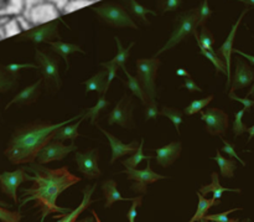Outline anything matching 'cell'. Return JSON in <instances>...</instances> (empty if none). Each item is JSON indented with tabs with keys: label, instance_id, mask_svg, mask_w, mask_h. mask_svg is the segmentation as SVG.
<instances>
[{
	"label": "cell",
	"instance_id": "1",
	"mask_svg": "<svg viewBox=\"0 0 254 222\" xmlns=\"http://www.w3.org/2000/svg\"><path fill=\"white\" fill-rule=\"evenodd\" d=\"M26 169L34 173L31 181H35V185L22 191V196L25 199L19 205V209L29 201H35V208L41 211V222L52 214L66 215L71 213L72 210L69 208H59L56 205V200L60 194L64 193L66 189L79 183L81 178L69 173L66 166L54 170L45 168L40 163H30L29 168Z\"/></svg>",
	"mask_w": 254,
	"mask_h": 222
},
{
	"label": "cell",
	"instance_id": "2",
	"mask_svg": "<svg viewBox=\"0 0 254 222\" xmlns=\"http://www.w3.org/2000/svg\"><path fill=\"white\" fill-rule=\"evenodd\" d=\"M82 117H84V113L74 116L60 123H34L20 127L12 133L4 151L5 156L12 164L32 163L37 158L40 150L49 142H51V136L55 131Z\"/></svg>",
	"mask_w": 254,
	"mask_h": 222
},
{
	"label": "cell",
	"instance_id": "3",
	"mask_svg": "<svg viewBox=\"0 0 254 222\" xmlns=\"http://www.w3.org/2000/svg\"><path fill=\"white\" fill-rule=\"evenodd\" d=\"M67 0H26L21 16L30 29L59 19Z\"/></svg>",
	"mask_w": 254,
	"mask_h": 222
},
{
	"label": "cell",
	"instance_id": "4",
	"mask_svg": "<svg viewBox=\"0 0 254 222\" xmlns=\"http://www.w3.org/2000/svg\"><path fill=\"white\" fill-rule=\"evenodd\" d=\"M35 60L37 61L39 69L41 70L42 77H44L45 88L49 89L54 88L55 91H60L62 87L61 77H60L59 62L54 56L45 52L36 50L35 51Z\"/></svg>",
	"mask_w": 254,
	"mask_h": 222
},
{
	"label": "cell",
	"instance_id": "5",
	"mask_svg": "<svg viewBox=\"0 0 254 222\" xmlns=\"http://www.w3.org/2000/svg\"><path fill=\"white\" fill-rule=\"evenodd\" d=\"M136 72L140 77L143 89L148 101H153L156 98L155 87V74L160 66V61L156 57L153 59H139L135 61Z\"/></svg>",
	"mask_w": 254,
	"mask_h": 222
},
{
	"label": "cell",
	"instance_id": "6",
	"mask_svg": "<svg viewBox=\"0 0 254 222\" xmlns=\"http://www.w3.org/2000/svg\"><path fill=\"white\" fill-rule=\"evenodd\" d=\"M123 173L126 174L128 180L135 181V183L131 185V189H133V191L139 194H145L146 188H148L150 184L155 183V181L158 180H163V179H168L166 176L156 174L151 170L150 159H148V165H146L145 169H143V170H136L135 168H127Z\"/></svg>",
	"mask_w": 254,
	"mask_h": 222
},
{
	"label": "cell",
	"instance_id": "7",
	"mask_svg": "<svg viewBox=\"0 0 254 222\" xmlns=\"http://www.w3.org/2000/svg\"><path fill=\"white\" fill-rule=\"evenodd\" d=\"M108 124H119L126 129H131L134 127L133 122V102L127 93L124 94L123 98L118 102L113 111L108 116Z\"/></svg>",
	"mask_w": 254,
	"mask_h": 222
},
{
	"label": "cell",
	"instance_id": "8",
	"mask_svg": "<svg viewBox=\"0 0 254 222\" xmlns=\"http://www.w3.org/2000/svg\"><path fill=\"white\" fill-rule=\"evenodd\" d=\"M77 147L74 144V141H72L71 146H64L61 141H55V142H49L44 148L40 150V153L37 154V161L40 164H47L50 161H60L64 158L66 155H68L71 151H76Z\"/></svg>",
	"mask_w": 254,
	"mask_h": 222
},
{
	"label": "cell",
	"instance_id": "9",
	"mask_svg": "<svg viewBox=\"0 0 254 222\" xmlns=\"http://www.w3.org/2000/svg\"><path fill=\"white\" fill-rule=\"evenodd\" d=\"M196 19H197L196 14H188L181 16L180 19H179L178 26L175 27V30H174L173 35H171V37L169 39V41L164 45L163 49L159 50L158 54L155 55V57L158 56V55L163 54V52L168 51V50L173 49V47L176 46L179 42L183 41L186 36H189L190 32L195 31Z\"/></svg>",
	"mask_w": 254,
	"mask_h": 222
},
{
	"label": "cell",
	"instance_id": "10",
	"mask_svg": "<svg viewBox=\"0 0 254 222\" xmlns=\"http://www.w3.org/2000/svg\"><path fill=\"white\" fill-rule=\"evenodd\" d=\"M31 175L25 173L24 169L2 173L0 174V190L17 203V189L24 181H31Z\"/></svg>",
	"mask_w": 254,
	"mask_h": 222
},
{
	"label": "cell",
	"instance_id": "11",
	"mask_svg": "<svg viewBox=\"0 0 254 222\" xmlns=\"http://www.w3.org/2000/svg\"><path fill=\"white\" fill-rule=\"evenodd\" d=\"M201 119L206 123V129L212 136H222L228 128V116L221 109L208 108L207 111L201 112Z\"/></svg>",
	"mask_w": 254,
	"mask_h": 222
},
{
	"label": "cell",
	"instance_id": "12",
	"mask_svg": "<svg viewBox=\"0 0 254 222\" xmlns=\"http://www.w3.org/2000/svg\"><path fill=\"white\" fill-rule=\"evenodd\" d=\"M98 149H92L88 153H74V160L78 165V170L88 179L99 178L102 175L98 166Z\"/></svg>",
	"mask_w": 254,
	"mask_h": 222
},
{
	"label": "cell",
	"instance_id": "13",
	"mask_svg": "<svg viewBox=\"0 0 254 222\" xmlns=\"http://www.w3.org/2000/svg\"><path fill=\"white\" fill-rule=\"evenodd\" d=\"M254 79V71L252 67L248 66L243 60H237L236 62V71L233 76V82L231 84V91L242 89L248 87Z\"/></svg>",
	"mask_w": 254,
	"mask_h": 222
},
{
	"label": "cell",
	"instance_id": "14",
	"mask_svg": "<svg viewBox=\"0 0 254 222\" xmlns=\"http://www.w3.org/2000/svg\"><path fill=\"white\" fill-rule=\"evenodd\" d=\"M99 131L104 134V136L108 138L109 143H111V148H112V159L111 163L113 164L117 159L122 158V156L127 155V154H130L133 151H135L138 149V142H131L130 144H124L119 141L118 138H116L114 136H112L111 133H108L107 131H104L103 128L98 127Z\"/></svg>",
	"mask_w": 254,
	"mask_h": 222
},
{
	"label": "cell",
	"instance_id": "15",
	"mask_svg": "<svg viewBox=\"0 0 254 222\" xmlns=\"http://www.w3.org/2000/svg\"><path fill=\"white\" fill-rule=\"evenodd\" d=\"M181 150H183V144L180 142H173L165 147L156 148V163L164 168L170 166L180 156Z\"/></svg>",
	"mask_w": 254,
	"mask_h": 222
},
{
	"label": "cell",
	"instance_id": "16",
	"mask_svg": "<svg viewBox=\"0 0 254 222\" xmlns=\"http://www.w3.org/2000/svg\"><path fill=\"white\" fill-rule=\"evenodd\" d=\"M44 82V78H40L35 83L30 84V86L25 87L21 92L16 94L9 103L6 104V109L10 108L12 104H31L39 98L40 89H41V84Z\"/></svg>",
	"mask_w": 254,
	"mask_h": 222
},
{
	"label": "cell",
	"instance_id": "17",
	"mask_svg": "<svg viewBox=\"0 0 254 222\" xmlns=\"http://www.w3.org/2000/svg\"><path fill=\"white\" fill-rule=\"evenodd\" d=\"M57 36L56 34V24L55 22H49L47 25L37 29L30 30V31L25 32L22 35L21 40H27V41H32L34 44H41V42H50L51 39Z\"/></svg>",
	"mask_w": 254,
	"mask_h": 222
},
{
	"label": "cell",
	"instance_id": "18",
	"mask_svg": "<svg viewBox=\"0 0 254 222\" xmlns=\"http://www.w3.org/2000/svg\"><path fill=\"white\" fill-rule=\"evenodd\" d=\"M26 0H0V26L9 19L20 16L25 9Z\"/></svg>",
	"mask_w": 254,
	"mask_h": 222
},
{
	"label": "cell",
	"instance_id": "19",
	"mask_svg": "<svg viewBox=\"0 0 254 222\" xmlns=\"http://www.w3.org/2000/svg\"><path fill=\"white\" fill-rule=\"evenodd\" d=\"M245 12L241 15V17L237 20V22L233 25L232 31L230 32V35H228V37L226 39V41L223 42L222 46L220 47V54L222 55L223 59H225L226 61V65H227V83H226V88H230L231 86V56H232L233 52V41H235L236 32H237V29L238 26H240L241 21H242V17L243 15H245Z\"/></svg>",
	"mask_w": 254,
	"mask_h": 222
},
{
	"label": "cell",
	"instance_id": "20",
	"mask_svg": "<svg viewBox=\"0 0 254 222\" xmlns=\"http://www.w3.org/2000/svg\"><path fill=\"white\" fill-rule=\"evenodd\" d=\"M96 188H97V184H93L92 186H86V189H84V191H83V200H82L81 205H79L76 210L71 211V213H68V214H66V215L62 216V219H60L59 221L60 222H74L76 221L77 218H78V216L81 215L84 210H87V209H88L89 206L94 203L93 200H91V198H92V194H93L94 190H96Z\"/></svg>",
	"mask_w": 254,
	"mask_h": 222
},
{
	"label": "cell",
	"instance_id": "21",
	"mask_svg": "<svg viewBox=\"0 0 254 222\" xmlns=\"http://www.w3.org/2000/svg\"><path fill=\"white\" fill-rule=\"evenodd\" d=\"M102 190H103L104 198H106V204H104V208L109 209L114 203L117 201H133V199L130 198H123L121 195L118 190H117V183L116 180L111 179V180H107L102 184Z\"/></svg>",
	"mask_w": 254,
	"mask_h": 222
},
{
	"label": "cell",
	"instance_id": "22",
	"mask_svg": "<svg viewBox=\"0 0 254 222\" xmlns=\"http://www.w3.org/2000/svg\"><path fill=\"white\" fill-rule=\"evenodd\" d=\"M108 76V70H103V71H99L98 74H93L91 78H88L87 81L83 82V84L86 86V92L84 94H87L88 92H97L99 96L102 94H106L107 93V89H106V82L107 78L106 77Z\"/></svg>",
	"mask_w": 254,
	"mask_h": 222
},
{
	"label": "cell",
	"instance_id": "23",
	"mask_svg": "<svg viewBox=\"0 0 254 222\" xmlns=\"http://www.w3.org/2000/svg\"><path fill=\"white\" fill-rule=\"evenodd\" d=\"M241 193V189H230V188H223L220 184V178H218L217 173H212V183L210 185H203L201 186L198 193H201L202 195H207L208 193H212V198L220 200L222 198L223 193Z\"/></svg>",
	"mask_w": 254,
	"mask_h": 222
},
{
	"label": "cell",
	"instance_id": "24",
	"mask_svg": "<svg viewBox=\"0 0 254 222\" xmlns=\"http://www.w3.org/2000/svg\"><path fill=\"white\" fill-rule=\"evenodd\" d=\"M102 16L109 21L111 24L117 25V26H130L135 27L134 22L124 14L123 11L118 9H114V7H107V9H103L101 11Z\"/></svg>",
	"mask_w": 254,
	"mask_h": 222
},
{
	"label": "cell",
	"instance_id": "25",
	"mask_svg": "<svg viewBox=\"0 0 254 222\" xmlns=\"http://www.w3.org/2000/svg\"><path fill=\"white\" fill-rule=\"evenodd\" d=\"M50 46H51L52 51L56 52L57 55H60V56L64 60L67 71H68L69 69V61H68L69 55L73 54V52H82V54H84V51L81 49V47L73 44H66V42L56 41V42H50Z\"/></svg>",
	"mask_w": 254,
	"mask_h": 222
},
{
	"label": "cell",
	"instance_id": "26",
	"mask_svg": "<svg viewBox=\"0 0 254 222\" xmlns=\"http://www.w3.org/2000/svg\"><path fill=\"white\" fill-rule=\"evenodd\" d=\"M197 198H198V205L197 210H196V214L193 215V218L191 219V222L196 221H202L203 218L207 215V211L210 210L213 206H217L221 204V200H217V199H206L205 195H202L201 193L197 191Z\"/></svg>",
	"mask_w": 254,
	"mask_h": 222
},
{
	"label": "cell",
	"instance_id": "27",
	"mask_svg": "<svg viewBox=\"0 0 254 222\" xmlns=\"http://www.w3.org/2000/svg\"><path fill=\"white\" fill-rule=\"evenodd\" d=\"M84 117H82L81 119H79L78 122H76L74 124H66V126L61 127V128H59L57 131H55L54 133H52V139H55V141H66V139H71V141H74L76 138H78L79 133H78V127L79 124H81V122L83 121Z\"/></svg>",
	"mask_w": 254,
	"mask_h": 222
},
{
	"label": "cell",
	"instance_id": "28",
	"mask_svg": "<svg viewBox=\"0 0 254 222\" xmlns=\"http://www.w3.org/2000/svg\"><path fill=\"white\" fill-rule=\"evenodd\" d=\"M213 160L217 161L218 166H220V170H221V175L223 176V178H233V173H235L236 168H237V163L233 160H231V159H227L225 158V156H222L220 154V151H217V154H216L215 158H212Z\"/></svg>",
	"mask_w": 254,
	"mask_h": 222
},
{
	"label": "cell",
	"instance_id": "29",
	"mask_svg": "<svg viewBox=\"0 0 254 222\" xmlns=\"http://www.w3.org/2000/svg\"><path fill=\"white\" fill-rule=\"evenodd\" d=\"M22 17L21 15L20 16H15L11 17V19L7 20L4 25L1 26L2 29V36L4 37H10V36H14V35L20 34L22 31V29H25V26L22 25Z\"/></svg>",
	"mask_w": 254,
	"mask_h": 222
},
{
	"label": "cell",
	"instance_id": "30",
	"mask_svg": "<svg viewBox=\"0 0 254 222\" xmlns=\"http://www.w3.org/2000/svg\"><path fill=\"white\" fill-rule=\"evenodd\" d=\"M109 104L111 103L107 101L106 96L102 94V96L98 98V102H97L92 108L87 109L86 113H84V118H89L91 119V124H96V121L97 118H98L99 113H101L102 111H104L106 108H108Z\"/></svg>",
	"mask_w": 254,
	"mask_h": 222
},
{
	"label": "cell",
	"instance_id": "31",
	"mask_svg": "<svg viewBox=\"0 0 254 222\" xmlns=\"http://www.w3.org/2000/svg\"><path fill=\"white\" fill-rule=\"evenodd\" d=\"M123 71H124V74H126L127 78H128V87H129V89H130V91L133 92L134 96L138 97V98L140 99V101L143 102V103L146 106V104H148V99H146L145 92H144L143 87H141L140 83H139L138 78H136V77H134V76H131V74H129V72L127 71L126 69H123Z\"/></svg>",
	"mask_w": 254,
	"mask_h": 222
},
{
	"label": "cell",
	"instance_id": "32",
	"mask_svg": "<svg viewBox=\"0 0 254 222\" xmlns=\"http://www.w3.org/2000/svg\"><path fill=\"white\" fill-rule=\"evenodd\" d=\"M16 77L12 76L6 67L0 65V93L1 92H7L16 86Z\"/></svg>",
	"mask_w": 254,
	"mask_h": 222
},
{
	"label": "cell",
	"instance_id": "33",
	"mask_svg": "<svg viewBox=\"0 0 254 222\" xmlns=\"http://www.w3.org/2000/svg\"><path fill=\"white\" fill-rule=\"evenodd\" d=\"M143 148H144V139H141L140 146H139V148L136 149L135 153H134L131 156H129L128 159H126V160L122 161V164H123L126 168L134 169L139 163H140L141 160H148V159L153 158V156L145 155V154L143 153Z\"/></svg>",
	"mask_w": 254,
	"mask_h": 222
},
{
	"label": "cell",
	"instance_id": "34",
	"mask_svg": "<svg viewBox=\"0 0 254 222\" xmlns=\"http://www.w3.org/2000/svg\"><path fill=\"white\" fill-rule=\"evenodd\" d=\"M114 39H116L117 46H118V54H117V56L114 57L113 60H111V61L118 65V66L122 67V70H123V69H126V62H127V60H128L129 55H130V50H131V47L134 46V42H131V44L129 45L127 49H124V47L122 46L121 40H119L118 37H114Z\"/></svg>",
	"mask_w": 254,
	"mask_h": 222
},
{
	"label": "cell",
	"instance_id": "35",
	"mask_svg": "<svg viewBox=\"0 0 254 222\" xmlns=\"http://www.w3.org/2000/svg\"><path fill=\"white\" fill-rule=\"evenodd\" d=\"M164 117L169 118L171 121V123L174 124V128L176 129L178 134H180V126L183 123V113L178 109L173 108V107H166L164 106L163 109L160 112Z\"/></svg>",
	"mask_w": 254,
	"mask_h": 222
},
{
	"label": "cell",
	"instance_id": "36",
	"mask_svg": "<svg viewBox=\"0 0 254 222\" xmlns=\"http://www.w3.org/2000/svg\"><path fill=\"white\" fill-rule=\"evenodd\" d=\"M193 34H195L196 41H197L198 46H200V50H207V51L216 52L215 49H213V37L212 35L207 31L206 27H203L202 34H201L200 37L197 36V32L196 31H193Z\"/></svg>",
	"mask_w": 254,
	"mask_h": 222
},
{
	"label": "cell",
	"instance_id": "37",
	"mask_svg": "<svg viewBox=\"0 0 254 222\" xmlns=\"http://www.w3.org/2000/svg\"><path fill=\"white\" fill-rule=\"evenodd\" d=\"M201 55H203L206 59L210 60V61L212 62L213 66L216 67V71L222 72V74H225L226 76H227V65H226L225 62H223L222 60L217 56V54H216V52L207 51V50H201Z\"/></svg>",
	"mask_w": 254,
	"mask_h": 222
},
{
	"label": "cell",
	"instance_id": "38",
	"mask_svg": "<svg viewBox=\"0 0 254 222\" xmlns=\"http://www.w3.org/2000/svg\"><path fill=\"white\" fill-rule=\"evenodd\" d=\"M213 99V96H208L207 98L203 99H197V101H193L184 109V113L188 114V116H192V114H196L197 112L202 111V108H205L208 103Z\"/></svg>",
	"mask_w": 254,
	"mask_h": 222
},
{
	"label": "cell",
	"instance_id": "39",
	"mask_svg": "<svg viewBox=\"0 0 254 222\" xmlns=\"http://www.w3.org/2000/svg\"><path fill=\"white\" fill-rule=\"evenodd\" d=\"M96 1L97 0H67L64 9H62V14H68V12L76 11V10L82 9V7L94 4Z\"/></svg>",
	"mask_w": 254,
	"mask_h": 222
},
{
	"label": "cell",
	"instance_id": "40",
	"mask_svg": "<svg viewBox=\"0 0 254 222\" xmlns=\"http://www.w3.org/2000/svg\"><path fill=\"white\" fill-rule=\"evenodd\" d=\"M240 210H242V208L232 209V210L225 211V213H222V214H215V215H206L205 218H203L202 221L203 222H205V221H211V222H237L238 221L237 219L232 220V219H230L228 216H230L232 213H236V211H240Z\"/></svg>",
	"mask_w": 254,
	"mask_h": 222
},
{
	"label": "cell",
	"instance_id": "41",
	"mask_svg": "<svg viewBox=\"0 0 254 222\" xmlns=\"http://www.w3.org/2000/svg\"><path fill=\"white\" fill-rule=\"evenodd\" d=\"M246 112L247 111L243 108L235 114L236 118H235V122H233V133H235V137L241 136V134L246 133V132L248 131V127L242 122V118L243 116H245Z\"/></svg>",
	"mask_w": 254,
	"mask_h": 222
},
{
	"label": "cell",
	"instance_id": "42",
	"mask_svg": "<svg viewBox=\"0 0 254 222\" xmlns=\"http://www.w3.org/2000/svg\"><path fill=\"white\" fill-rule=\"evenodd\" d=\"M22 219V215L19 211H9L0 206V221L4 222H19Z\"/></svg>",
	"mask_w": 254,
	"mask_h": 222
},
{
	"label": "cell",
	"instance_id": "43",
	"mask_svg": "<svg viewBox=\"0 0 254 222\" xmlns=\"http://www.w3.org/2000/svg\"><path fill=\"white\" fill-rule=\"evenodd\" d=\"M101 66L106 67V69L108 70V78H107V82H106V89L108 91L109 86H111V83L113 82V79L116 78L117 74H118V65L114 64V62L112 61H108V62H102Z\"/></svg>",
	"mask_w": 254,
	"mask_h": 222
},
{
	"label": "cell",
	"instance_id": "44",
	"mask_svg": "<svg viewBox=\"0 0 254 222\" xmlns=\"http://www.w3.org/2000/svg\"><path fill=\"white\" fill-rule=\"evenodd\" d=\"M145 108V122L151 121V119H158L159 114H161L158 109V103H156V99H153V101H149L148 104H146Z\"/></svg>",
	"mask_w": 254,
	"mask_h": 222
},
{
	"label": "cell",
	"instance_id": "45",
	"mask_svg": "<svg viewBox=\"0 0 254 222\" xmlns=\"http://www.w3.org/2000/svg\"><path fill=\"white\" fill-rule=\"evenodd\" d=\"M6 70L12 74L14 77L19 76V72L24 69H39V65L34 64H10L6 65Z\"/></svg>",
	"mask_w": 254,
	"mask_h": 222
},
{
	"label": "cell",
	"instance_id": "46",
	"mask_svg": "<svg viewBox=\"0 0 254 222\" xmlns=\"http://www.w3.org/2000/svg\"><path fill=\"white\" fill-rule=\"evenodd\" d=\"M141 203H143V196H136V198L133 199V204H131L128 214H127V218H128L129 222L135 221L136 215H138V208H140Z\"/></svg>",
	"mask_w": 254,
	"mask_h": 222
},
{
	"label": "cell",
	"instance_id": "47",
	"mask_svg": "<svg viewBox=\"0 0 254 222\" xmlns=\"http://www.w3.org/2000/svg\"><path fill=\"white\" fill-rule=\"evenodd\" d=\"M222 142H223V148H222L223 153H226L228 156H231V158L236 159V160L240 161V163L242 164L243 166H246V163L242 160V158H240V156H238V154L236 153L235 146H233V144H231L230 142L225 141V139H222Z\"/></svg>",
	"mask_w": 254,
	"mask_h": 222
},
{
	"label": "cell",
	"instance_id": "48",
	"mask_svg": "<svg viewBox=\"0 0 254 222\" xmlns=\"http://www.w3.org/2000/svg\"><path fill=\"white\" fill-rule=\"evenodd\" d=\"M228 97H230L231 99H233V101H237V102H240V103H242L243 104V108H245L247 112H250L251 108H252V107L254 106V99L241 98V97L236 96L235 91H231L230 94H228Z\"/></svg>",
	"mask_w": 254,
	"mask_h": 222
},
{
	"label": "cell",
	"instance_id": "49",
	"mask_svg": "<svg viewBox=\"0 0 254 222\" xmlns=\"http://www.w3.org/2000/svg\"><path fill=\"white\" fill-rule=\"evenodd\" d=\"M184 79H185V83L183 86L184 88H186L190 92H202V88H200L191 77H184Z\"/></svg>",
	"mask_w": 254,
	"mask_h": 222
},
{
	"label": "cell",
	"instance_id": "50",
	"mask_svg": "<svg viewBox=\"0 0 254 222\" xmlns=\"http://www.w3.org/2000/svg\"><path fill=\"white\" fill-rule=\"evenodd\" d=\"M131 7H133V10L135 11V14L138 15V16H140L141 19H144V17H145L146 9H143V7L139 6L138 4H135V2H133V4H131Z\"/></svg>",
	"mask_w": 254,
	"mask_h": 222
},
{
	"label": "cell",
	"instance_id": "51",
	"mask_svg": "<svg viewBox=\"0 0 254 222\" xmlns=\"http://www.w3.org/2000/svg\"><path fill=\"white\" fill-rule=\"evenodd\" d=\"M233 52H236V54H238V55H241V56L242 57H245V59H247L248 61L251 62V64L253 65L254 66V56H252V55H248V54H246V52H242V51H240V50H233Z\"/></svg>",
	"mask_w": 254,
	"mask_h": 222
},
{
	"label": "cell",
	"instance_id": "52",
	"mask_svg": "<svg viewBox=\"0 0 254 222\" xmlns=\"http://www.w3.org/2000/svg\"><path fill=\"white\" fill-rule=\"evenodd\" d=\"M208 14H210V10H208L207 2H205L202 6V10H201V21H203V20L207 19Z\"/></svg>",
	"mask_w": 254,
	"mask_h": 222
},
{
	"label": "cell",
	"instance_id": "53",
	"mask_svg": "<svg viewBox=\"0 0 254 222\" xmlns=\"http://www.w3.org/2000/svg\"><path fill=\"white\" fill-rule=\"evenodd\" d=\"M176 74H178V76H180V77H191V74H189V72L186 71L185 69L176 70Z\"/></svg>",
	"mask_w": 254,
	"mask_h": 222
},
{
	"label": "cell",
	"instance_id": "54",
	"mask_svg": "<svg viewBox=\"0 0 254 222\" xmlns=\"http://www.w3.org/2000/svg\"><path fill=\"white\" fill-rule=\"evenodd\" d=\"M248 133H250V139H248V142H251V139L254 138V126L251 127V128H248Z\"/></svg>",
	"mask_w": 254,
	"mask_h": 222
},
{
	"label": "cell",
	"instance_id": "55",
	"mask_svg": "<svg viewBox=\"0 0 254 222\" xmlns=\"http://www.w3.org/2000/svg\"><path fill=\"white\" fill-rule=\"evenodd\" d=\"M250 96L254 97V84L252 86V88H251V91L248 92V94H247V97H250Z\"/></svg>",
	"mask_w": 254,
	"mask_h": 222
},
{
	"label": "cell",
	"instance_id": "56",
	"mask_svg": "<svg viewBox=\"0 0 254 222\" xmlns=\"http://www.w3.org/2000/svg\"><path fill=\"white\" fill-rule=\"evenodd\" d=\"M0 206H4V208H11V205H9V204L4 203V201H0Z\"/></svg>",
	"mask_w": 254,
	"mask_h": 222
},
{
	"label": "cell",
	"instance_id": "57",
	"mask_svg": "<svg viewBox=\"0 0 254 222\" xmlns=\"http://www.w3.org/2000/svg\"><path fill=\"white\" fill-rule=\"evenodd\" d=\"M243 1L248 2V4H250V5H253V6H254V0H243Z\"/></svg>",
	"mask_w": 254,
	"mask_h": 222
},
{
	"label": "cell",
	"instance_id": "58",
	"mask_svg": "<svg viewBox=\"0 0 254 222\" xmlns=\"http://www.w3.org/2000/svg\"><path fill=\"white\" fill-rule=\"evenodd\" d=\"M1 39H4V37H2V35H0V40H1Z\"/></svg>",
	"mask_w": 254,
	"mask_h": 222
},
{
	"label": "cell",
	"instance_id": "59",
	"mask_svg": "<svg viewBox=\"0 0 254 222\" xmlns=\"http://www.w3.org/2000/svg\"><path fill=\"white\" fill-rule=\"evenodd\" d=\"M97 1H98V0H97Z\"/></svg>",
	"mask_w": 254,
	"mask_h": 222
}]
</instances>
